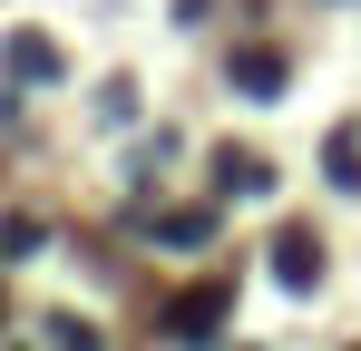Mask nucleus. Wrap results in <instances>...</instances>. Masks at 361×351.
<instances>
[{
    "label": "nucleus",
    "mask_w": 361,
    "mask_h": 351,
    "mask_svg": "<svg viewBox=\"0 0 361 351\" xmlns=\"http://www.w3.org/2000/svg\"><path fill=\"white\" fill-rule=\"evenodd\" d=\"M147 234L157 244H205L215 234V205H166V215H147Z\"/></svg>",
    "instance_id": "39448f33"
},
{
    "label": "nucleus",
    "mask_w": 361,
    "mask_h": 351,
    "mask_svg": "<svg viewBox=\"0 0 361 351\" xmlns=\"http://www.w3.org/2000/svg\"><path fill=\"white\" fill-rule=\"evenodd\" d=\"M322 166H332V185H361V127H332L322 137Z\"/></svg>",
    "instance_id": "0eeeda50"
},
{
    "label": "nucleus",
    "mask_w": 361,
    "mask_h": 351,
    "mask_svg": "<svg viewBox=\"0 0 361 351\" xmlns=\"http://www.w3.org/2000/svg\"><path fill=\"white\" fill-rule=\"evenodd\" d=\"M39 244H49L39 215H0V254H39Z\"/></svg>",
    "instance_id": "6e6552de"
},
{
    "label": "nucleus",
    "mask_w": 361,
    "mask_h": 351,
    "mask_svg": "<svg viewBox=\"0 0 361 351\" xmlns=\"http://www.w3.org/2000/svg\"><path fill=\"white\" fill-rule=\"evenodd\" d=\"M49 332H59V351H98V332H88V322H49Z\"/></svg>",
    "instance_id": "1a4fd4ad"
},
{
    "label": "nucleus",
    "mask_w": 361,
    "mask_h": 351,
    "mask_svg": "<svg viewBox=\"0 0 361 351\" xmlns=\"http://www.w3.org/2000/svg\"><path fill=\"white\" fill-rule=\"evenodd\" d=\"M225 78H235L244 98H264V108H274V98H283V49H264V39H244V49L225 58Z\"/></svg>",
    "instance_id": "f03ea898"
},
{
    "label": "nucleus",
    "mask_w": 361,
    "mask_h": 351,
    "mask_svg": "<svg viewBox=\"0 0 361 351\" xmlns=\"http://www.w3.org/2000/svg\"><path fill=\"white\" fill-rule=\"evenodd\" d=\"M0 58H10V78H39V88L68 68V58H59V39H39V30H10V39H0Z\"/></svg>",
    "instance_id": "20e7f679"
},
{
    "label": "nucleus",
    "mask_w": 361,
    "mask_h": 351,
    "mask_svg": "<svg viewBox=\"0 0 361 351\" xmlns=\"http://www.w3.org/2000/svg\"><path fill=\"white\" fill-rule=\"evenodd\" d=\"M215 176H225V195H264V185H274V166H264L254 147H225V156H215Z\"/></svg>",
    "instance_id": "423d86ee"
},
{
    "label": "nucleus",
    "mask_w": 361,
    "mask_h": 351,
    "mask_svg": "<svg viewBox=\"0 0 361 351\" xmlns=\"http://www.w3.org/2000/svg\"><path fill=\"white\" fill-rule=\"evenodd\" d=\"M274 283H283V292H322V244H312L302 225L274 244Z\"/></svg>",
    "instance_id": "7ed1b4c3"
},
{
    "label": "nucleus",
    "mask_w": 361,
    "mask_h": 351,
    "mask_svg": "<svg viewBox=\"0 0 361 351\" xmlns=\"http://www.w3.org/2000/svg\"><path fill=\"white\" fill-rule=\"evenodd\" d=\"M225 312H235V292H225V283L176 292V302H166V342H176V351H215V342H225Z\"/></svg>",
    "instance_id": "f257e3e1"
}]
</instances>
